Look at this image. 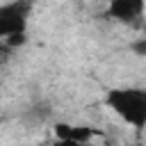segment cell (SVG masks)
<instances>
[{"label":"cell","instance_id":"1","mask_svg":"<svg viewBox=\"0 0 146 146\" xmlns=\"http://www.w3.org/2000/svg\"><path fill=\"white\" fill-rule=\"evenodd\" d=\"M105 103L112 107V112L116 116H121L135 130H141L146 125V91L144 89H139V87L112 89V91H107Z\"/></svg>","mask_w":146,"mask_h":146},{"label":"cell","instance_id":"2","mask_svg":"<svg viewBox=\"0 0 146 146\" xmlns=\"http://www.w3.org/2000/svg\"><path fill=\"white\" fill-rule=\"evenodd\" d=\"M27 14H30V0H11L0 5V41L21 34L27 27Z\"/></svg>","mask_w":146,"mask_h":146},{"label":"cell","instance_id":"3","mask_svg":"<svg viewBox=\"0 0 146 146\" xmlns=\"http://www.w3.org/2000/svg\"><path fill=\"white\" fill-rule=\"evenodd\" d=\"M107 16L119 23H139L144 16V0H110Z\"/></svg>","mask_w":146,"mask_h":146},{"label":"cell","instance_id":"4","mask_svg":"<svg viewBox=\"0 0 146 146\" xmlns=\"http://www.w3.org/2000/svg\"><path fill=\"white\" fill-rule=\"evenodd\" d=\"M96 135L94 128L89 125H71V123H55V139H68L75 144H89L91 137Z\"/></svg>","mask_w":146,"mask_h":146},{"label":"cell","instance_id":"5","mask_svg":"<svg viewBox=\"0 0 146 146\" xmlns=\"http://www.w3.org/2000/svg\"><path fill=\"white\" fill-rule=\"evenodd\" d=\"M11 50H16L18 46H23L25 41H27V36H25V32H21V34H11V36H7V39H2Z\"/></svg>","mask_w":146,"mask_h":146},{"label":"cell","instance_id":"6","mask_svg":"<svg viewBox=\"0 0 146 146\" xmlns=\"http://www.w3.org/2000/svg\"><path fill=\"white\" fill-rule=\"evenodd\" d=\"M11 52H14V50H11V48H9L5 41H0V64L9 62V59H11Z\"/></svg>","mask_w":146,"mask_h":146},{"label":"cell","instance_id":"7","mask_svg":"<svg viewBox=\"0 0 146 146\" xmlns=\"http://www.w3.org/2000/svg\"><path fill=\"white\" fill-rule=\"evenodd\" d=\"M50 146H80V144H75V141H68V139H55Z\"/></svg>","mask_w":146,"mask_h":146},{"label":"cell","instance_id":"8","mask_svg":"<svg viewBox=\"0 0 146 146\" xmlns=\"http://www.w3.org/2000/svg\"><path fill=\"white\" fill-rule=\"evenodd\" d=\"M82 146H91V144H82Z\"/></svg>","mask_w":146,"mask_h":146},{"label":"cell","instance_id":"9","mask_svg":"<svg viewBox=\"0 0 146 146\" xmlns=\"http://www.w3.org/2000/svg\"><path fill=\"white\" fill-rule=\"evenodd\" d=\"M0 123H2V116H0Z\"/></svg>","mask_w":146,"mask_h":146}]
</instances>
